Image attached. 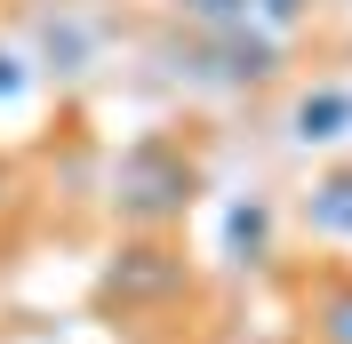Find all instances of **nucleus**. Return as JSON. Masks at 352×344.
Returning a JSON list of instances; mask_svg holds the SVG:
<instances>
[{
    "instance_id": "f257e3e1",
    "label": "nucleus",
    "mask_w": 352,
    "mask_h": 344,
    "mask_svg": "<svg viewBox=\"0 0 352 344\" xmlns=\"http://www.w3.org/2000/svg\"><path fill=\"white\" fill-rule=\"evenodd\" d=\"M200 200V160L176 136H136L120 160H112V216L136 224V233H160Z\"/></svg>"
},
{
    "instance_id": "f03ea898",
    "label": "nucleus",
    "mask_w": 352,
    "mask_h": 344,
    "mask_svg": "<svg viewBox=\"0 0 352 344\" xmlns=\"http://www.w3.org/2000/svg\"><path fill=\"white\" fill-rule=\"evenodd\" d=\"M200 65H217L208 80H224V88H256V80H272V72H280V41H272V32H256V24H241V32H224V41L200 48Z\"/></svg>"
},
{
    "instance_id": "7ed1b4c3",
    "label": "nucleus",
    "mask_w": 352,
    "mask_h": 344,
    "mask_svg": "<svg viewBox=\"0 0 352 344\" xmlns=\"http://www.w3.org/2000/svg\"><path fill=\"white\" fill-rule=\"evenodd\" d=\"M305 224H312L320 240H352V169H329L320 184H312Z\"/></svg>"
},
{
    "instance_id": "20e7f679",
    "label": "nucleus",
    "mask_w": 352,
    "mask_h": 344,
    "mask_svg": "<svg viewBox=\"0 0 352 344\" xmlns=\"http://www.w3.org/2000/svg\"><path fill=\"white\" fill-rule=\"evenodd\" d=\"M288 129H296V144H329V136H344L352 129V88H312Z\"/></svg>"
},
{
    "instance_id": "39448f33",
    "label": "nucleus",
    "mask_w": 352,
    "mask_h": 344,
    "mask_svg": "<svg viewBox=\"0 0 352 344\" xmlns=\"http://www.w3.org/2000/svg\"><path fill=\"white\" fill-rule=\"evenodd\" d=\"M176 280V264H168V248H129V257L112 264V297H153V288H168Z\"/></svg>"
},
{
    "instance_id": "423d86ee",
    "label": "nucleus",
    "mask_w": 352,
    "mask_h": 344,
    "mask_svg": "<svg viewBox=\"0 0 352 344\" xmlns=\"http://www.w3.org/2000/svg\"><path fill=\"white\" fill-rule=\"evenodd\" d=\"M264 240H272V208H264V200H232V208H224V248H232V264H256Z\"/></svg>"
},
{
    "instance_id": "0eeeda50",
    "label": "nucleus",
    "mask_w": 352,
    "mask_h": 344,
    "mask_svg": "<svg viewBox=\"0 0 352 344\" xmlns=\"http://www.w3.org/2000/svg\"><path fill=\"white\" fill-rule=\"evenodd\" d=\"M248 8H256V0H184V24H200L208 41H224V32L248 24Z\"/></svg>"
},
{
    "instance_id": "6e6552de",
    "label": "nucleus",
    "mask_w": 352,
    "mask_h": 344,
    "mask_svg": "<svg viewBox=\"0 0 352 344\" xmlns=\"http://www.w3.org/2000/svg\"><path fill=\"white\" fill-rule=\"evenodd\" d=\"M312 321H320V344H352V280H336Z\"/></svg>"
},
{
    "instance_id": "1a4fd4ad",
    "label": "nucleus",
    "mask_w": 352,
    "mask_h": 344,
    "mask_svg": "<svg viewBox=\"0 0 352 344\" xmlns=\"http://www.w3.org/2000/svg\"><path fill=\"white\" fill-rule=\"evenodd\" d=\"M312 0H256V17H264V32H288V24L305 17Z\"/></svg>"
},
{
    "instance_id": "9d476101",
    "label": "nucleus",
    "mask_w": 352,
    "mask_h": 344,
    "mask_svg": "<svg viewBox=\"0 0 352 344\" xmlns=\"http://www.w3.org/2000/svg\"><path fill=\"white\" fill-rule=\"evenodd\" d=\"M16 88H24V56H8V48H0V105H8Z\"/></svg>"
}]
</instances>
